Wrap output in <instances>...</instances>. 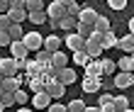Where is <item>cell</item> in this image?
<instances>
[{
  "instance_id": "obj_40",
  "label": "cell",
  "mask_w": 134,
  "mask_h": 112,
  "mask_svg": "<svg viewBox=\"0 0 134 112\" xmlns=\"http://www.w3.org/2000/svg\"><path fill=\"white\" fill-rule=\"evenodd\" d=\"M27 0H10V7H25Z\"/></svg>"
},
{
  "instance_id": "obj_23",
  "label": "cell",
  "mask_w": 134,
  "mask_h": 112,
  "mask_svg": "<svg viewBox=\"0 0 134 112\" xmlns=\"http://www.w3.org/2000/svg\"><path fill=\"white\" fill-rule=\"evenodd\" d=\"M117 42H120V39L115 37V32H112V29L102 34V49H112V46H117Z\"/></svg>"
},
{
  "instance_id": "obj_30",
  "label": "cell",
  "mask_w": 134,
  "mask_h": 112,
  "mask_svg": "<svg viewBox=\"0 0 134 112\" xmlns=\"http://www.w3.org/2000/svg\"><path fill=\"white\" fill-rule=\"evenodd\" d=\"M25 7L29 12H34V10H46V5H44V0H27Z\"/></svg>"
},
{
  "instance_id": "obj_3",
  "label": "cell",
  "mask_w": 134,
  "mask_h": 112,
  "mask_svg": "<svg viewBox=\"0 0 134 112\" xmlns=\"http://www.w3.org/2000/svg\"><path fill=\"white\" fill-rule=\"evenodd\" d=\"M46 93H49L54 100L64 98V93H66V83H64V81H59V78H49V81H46Z\"/></svg>"
},
{
  "instance_id": "obj_25",
  "label": "cell",
  "mask_w": 134,
  "mask_h": 112,
  "mask_svg": "<svg viewBox=\"0 0 134 112\" xmlns=\"http://www.w3.org/2000/svg\"><path fill=\"white\" fill-rule=\"evenodd\" d=\"M100 61H102V71H105V76H115L117 71H120V68H117V61H112V59H100Z\"/></svg>"
},
{
  "instance_id": "obj_12",
  "label": "cell",
  "mask_w": 134,
  "mask_h": 112,
  "mask_svg": "<svg viewBox=\"0 0 134 112\" xmlns=\"http://www.w3.org/2000/svg\"><path fill=\"white\" fill-rule=\"evenodd\" d=\"M7 15L12 17V22H22V25H25V20L29 17V10H27V7H10Z\"/></svg>"
},
{
  "instance_id": "obj_31",
  "label": "cell",
  "mask_w": 134,
  "mask_h": 112,
  "mask_svg": "<svg viewBox=\"0 0 134 112\" xmlns=\"http://www.w3.org/2000/svg\"><path fill=\"white\" fill-rule=\"evenodd\" d=\"M85 107H88V105H85L83 100H71L68 102V110L71 112H85Z\"/></svg>"
},
{
  "instance_id": "obj_38",
  "label": "cell",
  "mask_w": 134,
  "mask_h": 112,
  "mask_svg": "<svg viewBox=\"0 0 134 112\" xmlns=\"http://www.w3.org/2000/svg\"><path fill=\"white\" fill-rule=\"evenodd\" d=\"M49 110H51V112H66V110H68V105H64V102H51Z\"/></svg>"
},
{
  "instance_id": "obj_1",
  "label": "cell",
  "mask_w": 134,
  "mask_h": 112,
  "mask_svg": "<svg viewBox=\"0 0 134 112\" xmlns=\"http://www.w3.org/2000/svg\"><path fill=\"white\" fill-rule=\"evenodd\" d=\"M64 46L71 51H81V49H85V37L78 34V32H68L66 39H64Z\"/></svg>"
},
{
  "instance_id": "obj_19",
  "label": "cell",
  "mask_w": 134,
  "mask_h": 112,
  "mask_svg": "<svg viewBox=\"0 0 134 112\" xmlns=\"http://www.w3.org/2000/svg\"><path fill=\"white\" fill-rule=\"evenodd\" d=\"M51 63H54V66H59V68H66V63H68V56H66V51H64V49L54 51V56H51Z\"/></svg>"
},
{
  "instance_id": "obj_27",
  "label": "cell",
  "mask_w": 134,
  "mask_h": 112,
  "mask_svg": "<svg viewBox=\"0 0 134 112\" xmlns=\"http://www.w3.org/2000/svg\"><path fill=\"white\" fill-rule=\"evenodd\" d=\"M76 32H78V34H83L85 39H88V37L93 34V32H95V25H88V22H81V20H78V27H76Z\"/></svg>"
},
{
  "instance_id": "obj_10",
  "label": "cell",
  "mask_w": 134,
  "mask_h": 112,
  "mask_svg": "<svg viewBox=\"0 0 134 112\" xmlns=\"http://www.w3.org/2000/svg\"><path fill=\"white\" fill-rule=\"evenodd\" d=\"M85 76H93V78H102L105 71H102V61L100 59H93L88 66H85Z\"/></svg>"
},
{
  "instance_id": "obj_6",
  "label": "cell",
  "mask_w": 134,
  "mask_h": 112,
  "mask_svg": "<svg viewBox=\"0 0 134 112\" xmlns=\"http://www.w3.org/2000/svg\"><path fill=\"white\" fill-rule=\"evenodd\" d=\"M46 15H49V20H61L68 12H66V5L61 3V0H54V3L46 5Z\"/></svg>"
},
{
  "instance_id": "obj_35",
  "label": "cell",
  "mask_w": 134,
  "mask_h": 112,
  "mask_svg": "<svg viewBox=\"0 0 134 112\" xmlns=\"http://www.w3.org/2000/svg\"><path fill=\"white\" fill-rule=\"evenodd\" d=\"M10 25H12V17L7 12H3L0 15V29H10Z\"/></svg>"
},
{
  "instance_id": "obj_37",
  "label": "cell",
  "mask_w": 134,
  "mask_h": 112,
  "mask_svg": "<svg viewBox=\"0 0 134 112\" xmlns=\"http://www.w3.org/2000/svg\"><path fill=\"white\" fill-rule=\"evenodd\" d=\"M15 100L17 102H27V90L25 88H17V90H15Z\"/></svg>"
},
{
  "instance_id": "obj_24",
  "label": "cell",
  "mask_w": 134,
  "mask_h": 112,
  "mask_svg": "<svg viewBox=\"0 0 134 112\" xmlns=\"http://www.w3.org/2000/svg\"><path fill=\"white\" fill-rule=\"evenodd\" d=\"M93 59H90V54L85 51V49H81V51H73V63H81V66H88Z\"/></svg>"
},
{
  "instance_id": "obj_16",
  "label": "cell",
  "mask_w": 134,
  "mask_h": 112,
  "mask_svg": "<svg viewBox=\"0 0 134 112\" xmlns=\"http://www.w3.org/2000/svg\"><path fill=\"white\" fill-rule=\"evenodd\" d=\"M61 44H64V42H61V37H59V34H49V37L44 39V49H49L51 54H54V51H59V49H61Z\"/></svg>"
},
{
  "instance_id": "obj_15",
  "label": "cell",
  "mask_w": 134,
  "mask_h": 112,
  "mask_svg": "<svg viewBox=\"0 0 134 112\" xmlns=\"http://www.w3.org/2000/svg\"><path fill=\"white\" fill-rule=\"evenodd\" d=\"M117 49H120V51H127V54L134 51V34H132V32H129V34H124L120 42H117Z\"/></svg>"
},
{
  "instance_id": "obj_2",
  "label": "cell",
  "mask_w": 134,
  "mask_h": 112,
  "mask_svg": "<svg viewBox=\"0 0 134 112\" xmlns=\"http://www.w3.org/2000/svg\"><path fill=\"white\" fill-rule=\"evenodd\" d=\"M54 29H64V32H73L78 27V17H73V15H64L61 20H49Z\"/></svg>"
},
{
  "instance_id": "obj_29",
  "label": "cell",
  "mask_w": 134,
  "mask_h": 112,
  "mask_svg": "<svg viewBox=\"0 0 134 112\" xmlns=\"http://www.w3.org/2000/svg\"><path fill=\"white\" fill-rule=\"evenodd\" d=\"M7 32H10V37H12V39H22V37H25V29H22V22H12Z\"/></svg>"
},
{
  "instance_id": "obj_7",
  "label": "cell",
  "mask_w": 134,
  "mask_h": 112,
  "mask_svg": "<svg viewBox=\"0 0 134 112\" xmlns=\"http://www.w3.org/2000/svg\"><path fill=\"white\" fill-rule=\"evenodd\" d=\"M51 100H54V98H51L46 90H39V93H34V98H32V107H34V110H46V107L51 105Z\"/></svg>"
},
{
  "instance_id": "obj_32",
  "label": "cell",
  "mask_w": 134,
  "mask_h": 112,
  "mask_svg": "<svg viewBox=\"0 0 134 112\" xmlns=\"http://www.w3.org/2000/svg\"><path fill=\"white\" fill-rule=\"evenodd\" d=\"M0 100L5 102V107H12L15 102H17V100H15V93H10V90H5L3 95H0Z\"/></svg>"
},
{
  "instance_id": "obj_39",
  "label": "cell",
  "mask_w": 134,
  "mask_h": 112,
  "mask_svg": "<svg viewBox=\"0 0 134 112\" xmlns=\"http://www.w3.org/2000/svg\"><path fill=\"white\" fill-rule=\"evenodd\" d=\"M10 10V0H0V15Z\"/></svg>"
},
{
  "instance_id": "obj_13",
  "label": "cell",
  "mask_w": 134,
  "mask_h": 112,
  "mask_svg": "<svg viewBox=\"0 0 134 112\" xmlns=\"http://www.w3.org/2000/svg\"><path fill=\"white\" fill-rule=\"evenodd\" d=\"M0 85H3L5 90H10V93H15V90H17V88H22V81H20L17 76H5L3 81H0Z\"/></svg>"
},
{
  "instance_id": "obj_18",
  "label": "cell",
  "mask_w": 134,
  "mask_h": 112,
  "mask_svg": "<svg viewBox=\"0 0 134 112\" xmlns=\"http://www.w3.org/2000/svg\"><path fill=\"white\" fill-rule=\"evenodd\" d=\"M27 20L32 25H44V22H49V15H46V10H34V12H29Z\"/></svg>"
},
{
  "instance_id": "obj_4",
  "label": "cell",
  "mask_w": 134,
  "mask_h": 112,
  "mask_svg": "<svg viewBox=\"0 0 134 112\" xmlns=\"http://www.w3.org/2000/svg\"><path fill=\"white\" fill-rule=\"evenodd\" d=\"M112 85H115V88H120V90H124V88L134 85V73H132V71H117Z\"/></svg>"
},
{
  "instance_id": "obj_28",
  "label": "cell",
  "mask_w": 134,
  "mask_h": 112,
  "mask_svg": "<svg viewBox=\"0 0 134 112\" xmlns=\"http://www.w3.org/2000/svg\"><path fill=\"white\" fill-rule=\"evenodd\" d=\"M115 107H117V112H129L132 110L129 100L124 98V95H117V98H115Z\"/></svg>"
},
{
  "instance_id": "obj_20",
  "label": "cell",
  "mask_w": 134,
  "mask_h": 112,
  "mask_svg": "<svg viewBox=\"0 0 134 112\" xmlns=\"http://www.w3.org/2000/svg\"><path fill=\"white\" fill-rule=\"evenodd\" d=\"M117 68H120V71H132V73H134V56L132 54L122 56V59L117 61Z\"/></svg>"
},
{
  "instance_id": "obj_9",
  "label": "cell",
  "mask_w": 134,
  "mask_h": 112,
  "mask_svg": "<svg viewBox=\"0 0 134 112\" xmlns=\"http://www.w3.org/2000/svg\"><path fill=\"white\" fill-rule=\"evenodd\" d=\"M0 66H3L5 76H17V71H20V63H17L15 56H10V59H0Z\"/></svg>"
},
{
  "instance_id": "obj_14",
  "label": "cell",
  "mask_w": 134,
  "mask_h": 112,
  "mask_svg": "<svg viewBox=\"0 0 134 112\" xmlns=\"http://www.w3.org/2000/svg\"><path fill=\"white\" fill-rule=\"evenodd\" d=\"M100 102V110L102 112H117V107H115V98L110 93H102V98L98 100Z\"/></svg>"
},
{
  "instance_id": "obj_26",
  "label": "cell",
  "mask_w": 134,
  "mask_h": 112,
  "mask_svg": "<svg viewBox=\"0 0 134 112\" xmlns=\"http://www.w3.org/2000/svg\"><path fill=\"white\" fill-rule=\"evenodd\" d=\"M95 29L105 34V32H110V29H112V25H110V20L105 17V15H98V20H95Z\"/></svg>"
},
{
  "instance_id": "obj_36",
  "label": "cell",
  "mask_w": 134,
  "mask_h": 112,
  "mask_svg": "<svg viewBox=\"0 0 134 112\" xmlns=\"http://www.w3.org/2000/svg\"><path fill=\"white\" fill-rule=\"evenodd\" d=\"M81 10H83V7L78 5V3H71V5H66V12H68V15H73V17H78V15H81Z\"/></svg>"
},
{
  "instance_id": "obj_33",
  "label": "cell",
  "mask_w": 134,
  "mask_h": 112,
  "mask_svg": "<svg viewBox=\"0 0 134 112\" xmlns=\"http://www.w3.org/2000/svg\"><path fill=\"white\" fill-rule=\"evenodd\" d=\"M107 5L112 7V10H117V12H122L124 7H127V0H107Z\"/></svg>"
},
{
  "instance_id": "obj_34",
  "label": "cell",
  "mask_w": 134,
  "mask_h": 112,
  "mask_svg": "<svg viewBox=\"0 0 134 112\" xmlns=\"http://www.w3.org/2000/svg\"><path fill=\"white\" fill-rule=\"evenodd\" d=\"M12 44V37L7 29H0V46H10Z\"/></svg>"
},
{
  "instance_id": "obj_43",
  "label": "cell",
  "mask_w": 134,
  "mask_h": 112,
  "mask_svg": "<svg viewBox=\"0 0 134 112\" xmlns=\"http://www.w3.org/2000/svg\"><path fill=\"white\" fill-rule=\"evenodd\" d=\"M3 110H5V102H3V100H0V112H3Z\"/></svg>"
},
{
  "instance_id": "obj_41",
  "label": "cell",
  "mask_w": 134,
  "mask_h": 112,
  "mask_svg": "<svg viewBox=\"0 0 134 112\" xmlns=\"http://www.w3.org/2000/svg\"><path fill=\"white\" fill-rule=\"evenodd\" d=\"M127 25H129V32H132V34H134V17H132V20L127 22Z\"/></svg>"
},
{
  "instance_id": "obj_11",
  "label": "cell",
  "mask_w": 134,
  "mask_h": 112,
  "mask_svg": "<svg viewBox=\"0 0 134 112\" xmlns=\"http://www.w3.org/2000/svg\"><path fill=\"white\" fill-rule=\"evenodd\" d=\"M83 93H98L100 85H102V78H93V76H85L83 78Z\"/></svg>"
},
{
  "instance_id": "obj_42",
  "label": "cell",
  "mask_w": 134,
  "mask_h": 112,
  "mask_svg": "<svg viewBox=\"0 0 134 112\" xmlns=\"http://www.w3.org/2000/svg\"><path fill=\"white\" fill-rule=\"evenodd\" d=\"M61 3H64V5H71V3H76V0H61Z\"/></svg>"
},
{
  "instance_id": "obj_22",
  "label": "cell",
  "mask_w": 134,
  "mask_h": 112,
  "mask_svg": "<svg viewBox=\"0 0 134 112\" xmlns=\"http://www.w3.org/2000/svg\"><path fill=\"white\" fill-rule=\"evenodd\" d=\"M51 56H54V54H51L49 49H44V46H42V49L37 51V61H39V63H42V66L46 68V66H51Z\"/></svg>"
},
{
  "instance_id": "obj_8",
  "label": "cell",
  "mask_w": 134,
  "mask_h": 112,
  "mask_svg": "<svg viewBox=\"0 0 134 112\" xmlns=\"http://www.w3.org/2000/svg\"><path fill=\"white\" fill-rule=\"evenodd\" d=\"M7 49H10V54L15 56V59H27V54H29L27 44L22 42V39H12V44L7 46Z\"/></svg>"
},
{
  "instance_id": "obj_5",
  "label": "cell",
  "mask_w": 134,
  "mask_h": 112,
  "mask_svg": "<svg viewBox=\"0 0 134 112\" xmlns=\"http://www.w3.org/2000/svg\"><path fill=\"white\" fill-rule=\"evenodd\" d=\"M22 42L27 44V49H29V51H39V49L44 46V37L39 34V32H27V34L22 37Z\"/></svg>"
},
{
  "instance_id": "obj_21",
  "label": "cell",
  "mask_w": 134,
  "mask_h": 112,
  "mask_svg": "<svg viewBox=\"0 0 134 112\" xmlns=\"http://www.w3.org/2000/svg\"><path fill=\"white\" fill-rule=\"evenodd\" d=\"M59 81H64L66 85H68V83H76V71H73V68H68V66H66V68H61V71H59Z\"/></svg>"
},
{
  "instance_id": "obj_17",
  "label": "cell",
  "mask_w": 134,
  "mask_h": 112,
  "mask_svg": "<svg viewBox=\"0 0 134 112\" xmlns=\"http://www.w3.org/2000/svg\"><path fill=\"white\" fill-rule=\"evenodd\" d=\"M78 20H81V22H88V25H95L98 12L93 10V7H83V10H81V15H78Z\"/></svg>"
}]
</instances>
